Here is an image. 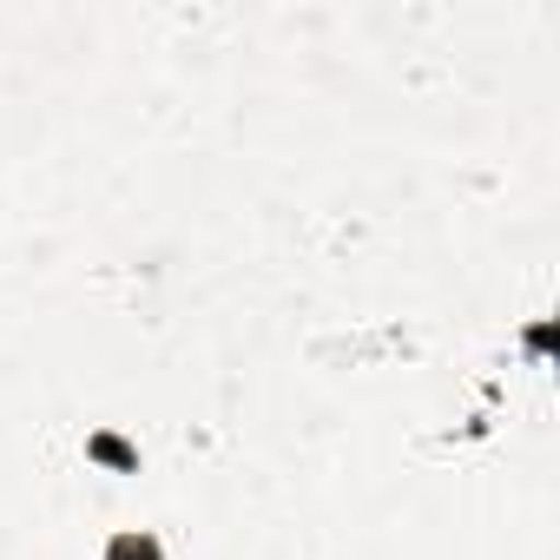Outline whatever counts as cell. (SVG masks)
<instances>
[{"mask_svg": "<svg viewBox=\"0 0 560 560\" xmlns=\"http://www.w3.org/2000/svg\"><path fill=\"white\" fill-rule=\"evenodd\" d=\"M86 455H93V462H106V468H139V448H132V442H119L113 429H100V435L86 442Z\"/></svg>", "mask_w": 560, "mask_h": 560, "instance_id": "obj_2", "label": "cell"}, {"mask_svg": "<svg viewBox=\"0 0 560 560\" xmlns=\"http://www.w3.org/2000/svg\"><path fill=\"white\" fill-rule=\"evenodd\" d=\"M100 560H165V547H159V534L126 527V534H113V540H106V553H100Z\"/></svg>", "mask_w": 560, "mask_h": 560, "instance_id": "obj_1", "label": "cell"}]
</instances>
